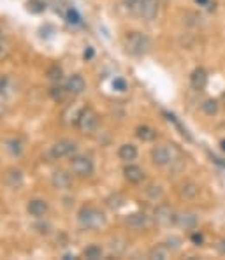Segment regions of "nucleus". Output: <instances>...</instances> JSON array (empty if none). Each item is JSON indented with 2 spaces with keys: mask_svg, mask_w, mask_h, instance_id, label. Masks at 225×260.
Instances as JSON below:
<instances>
[{
  "mask_svg": "<svg viewBox=\"0 0 225 260\" xmlns=\"http://www.w3.org/2000/svg\"><path fill=\"white\" fill-rule=\"evenodd\" d=\"M190 85L197 91L204 90V88L208 86V72H206L203 67H197L196 71L192 72V76H190Z\"/></svg>",
  "mask_w": 225,
  "mask_h": 260,
  "instance_id": "9b49d317",
  "label": "nucleus"
},
{
  "mask_svg": "<svg viewBox=\"0 0 225 260\" xmlns=\"http://www.w3.org/2000/svg\"><path fill=\"white\" fill-rule=\"evenodd\" d=\"M67 88H62V86H51L49 88V97L53 99L55 102H63L67 99Z\"/></svg>",
  "mask_w": 225,
  "mask_h": 260,
  "instance_id": "4be33fe9",
  "label": "nucleus"
},
{
  "mask_svg": "<svg viewBox=\"0 0 225 260\" xmlns=\"http://www.w3.org/2000/svg\"><path fill=\"white\" fill-rule=\"evenodd\" d=\"M125 202H127V199H125V195L120 193V192H114V193L109 195L108 199H106V206H108L109 209H113V211L123 208Z\"/></svg>",
  "mask_w": 225,
  "mask_h": 260,
  "instance_id": "aec40b11",
  "label": "nucleus"
},
{
  "mask_svg": "<svg viewBox=\"0 0 225 260\" xmlns=\"http://www.w3.org/2000/svg\"><path fill=\"white\" fill-rule=\"evenodd\" d=\"M76 153V143L69 139H62L51 146V156L53 158H66V156H72Z\"/></svg>",
  "mask_w": 225,
  "mask_h": 260,
  "instance_id": "6e6552de",
  "label": "nucleus"
},
{
  "mask_svg": "<svg viewBox=\"0 0 225 260\" xmlns=\"http://www.w3.org/2000/svg\"><path fill=\"white\" fill-rule=\"evenodd\" d=\"M197 4H203V6H206V7H209V0H196Z\"/></svg>",
  "mask_w": 225,
  "mask_h": 260,
  "instance_id": "e433bc0d",
  "label": "nucleus"
},
{
  "mask_svg": "<svg viewBox=\"0 0 225 260\" xmlns=\"http://www.w3.org/2000/svg\"><path fill=\"white\" fill-rule=\"evenodd\" d=\"M46 9L43 0H28V11L34 14H41Z\"/></svg>",
  "mask_w": 225,
  "mask_h": 260,
  "instance_id": "a878e982",
  "label": "nucleus"
},
{
  "mask_svg": "<svg viewBox=\"0 0 225 260\" xmlns=\"http://www.w3.org/2000/svg\"><path fill=\"white\" fill-rule=\"evenodd\" d=\"M0 37H2V32H0Z\"/></svg>",
  "mask_w": 225,
  "mask_h": 260,
  "instance_id": "ea45409f",
  "label": "nucleus"
},
{
  "mask_svg": "<svg viewBox=\"0 0 225 260\" xmlns=\"http://www.w3.org/2000/svg\"><path fill=\"white\" fill-rule=\"evenodd\" d=\"M67 21L72 23V25H78V23L81 21V16H79V13L76 9H69L67 11Z\"/></svg>",
  "mask_w": 225,
  "mask_h": 260,
  "instance_id": "cd10ccee",
  "label": "nucleus"
},
{
  "mask_svg": "<svg viewBox=\"0 0 225 260\" xmlns=\"http://www.w3.org/2000/svg\"><path fill=\"white\" fill-rule=\"evenodd\" d=\"M4 183H6L9 188L18 190L23 185V173L20 169H9L4 174Z\"/></svg>",
  "mask_w": 225,
  "mask_h": 260,
  "instance_id": "2eb2a0df",
  "label": "nucleus"
},
{
  "mask_svg": "<svg viewBox=\"0 0 225 260\" xmlns=\"http://www.w3.org/2000/svg\"><path fill=\"white\" fill-rule=\"evenodd\" d=\"M150 258H158V260H166L169 258V246H164V244H158V246L151 248L150 250Z\"/></svg>",
  "mask_w": 225,
  "mask_h": 260,
  "instance_id": "412c9836",
  "label": "nucleus"
},
{
  "mask_svg": "<svg viewBox=\"0 0 225 260\" xmlns=\"http://www.w3.org/2000/svg\"><path fill=\"white\" fill-rule=\"evenodd\" d=\"M223 102H225V91H223Z\"/></svg>",
  "mask_w": 225,
  "mask_h": 260,
  "instance_id": "58836bf2",
  "label": "nucleus"
},
{
  "mask_svg": "<svg viewBox=\"0 0 225 260\" xmlns=\"http://www.w3.org/2000/svg\"><path fill=\"white\" fill-rule=\"evenodd\" d=\"M113 88L116 91H125V90H127V81H125V79H121V78H116L113 81Z\"/></svg>",
  "mask_w": 225,
  "mask_h": 260,
  "instance_id": "c756f323",
  "label": "nucleus"
},
{
  "mask_svg": "<svg viewBox=\"0 0 225 260\" xmlns=\"http://www.w3.org/2000/svg\"><path fill=\"white\" fill-rule=\"evenodd\" d=\"M83 255H85L86 258H90V260H97V258L102 257V248L99 246V244H90V246L83 251Z\"/></svg>",
  "mask_w": 225,
  "mask_h": 260,
  "instance_id": "5701e85b",
  "label": "nucleus"
},
{
  "mask_svg": "<svg viewBox=\"0 0 225 260\" xmlns=\"http://www.w3.org/2000/svg\"><path fill=\"white\" fill-rule=\"evenodd\" d=\"M71 167H72V173L81 176V178L91 176V173H93V162H91L90 156H83V155L72 156Z\"/></svg>",
  "mask_w": 225,
  "mask_h": 260,
  "instance_id": "39448f33",
  "label": "nucleus"
},
{
  "mask_svg": "<svg viewBox=\"0 0 225 260\" xmlns=\"http://www.w3.org/2000/svg\"><path fill=\"white\" fill-rule=\"evenodd\" d=\"M132 11L144 20H153L158 14V2L157 0H141L137 6L132 7Z\"/></svg>",
  "mask_w": 225,
  "mask_h": 260,
  "instance_id": "0eeeda50",
  "label": "nucleus"
},
{
  "mask_svg": "<svg viewBox=\"0 0 225 260\" xmlns=\"http://www.w3.org/2000/svg\"><path fill=\"white\" fill-rule=\"evenodd\" d=\"M222 150H223V151H225V139H223V141H222Z\"/></svg>",
  "mask_w": 225,
  "mask_h": 260,
  "instance_id": "4c0bfd02",
  "label": "nucleus"
},
{
  "mask_svg": "<svg viewBox=\"0 0 225 260\" xmlns=\"http://www.w3.org/2000/svg\"><path fill=\"white\" fill-rule=\"evenodd\" d=\"M167 246L173 248V250H180L181 239L180 238H169V239H167Z\"/></svg>",
  "mask_w": 225,
  "mask_h": 260,
  "instance_id": "7c9ffc66",
  "label": "nucleus"
},
{
  "mask_svg": "<svg viewBox=\"0 0 225 260\" xmlns=\"http://www.w3.org/2000/svg\"><path fill=\"white\" fill-rule=\"evenodd\" d=\"M26 211L34 218H43L46 213H48V202L43 201V199H34V201H30L28 206H26Z\"/></svg>",
  "mask_w": 225,
  "mask_h": 260,
  "instance_id": "f8f14e48",
  "label": "nucleus"
},
{
  "mask_svg": "<svg viewBox=\"0 0 225 260\" xmlns=\"http://www.w3.org/2000/svg\"><path fill=\"white\" fill-rule=\"evenodd\" d=\"M125 225L132 231H143V229L148 227V216L144 213H131L127 218H125Z\"/></svg>",
  "mask_w": 225,
  "mask_h": 260,
  "instance_id": "9d476101",
  "label": "nucleus"
},
{
  "mask_svg": "<svg viewBox=\"0 0 225 260\" xmlns=\"http://www.w3.org/2000/svg\"><path fill=\"white\" fill-rule=\"evenodd\" d=\"M127 53L134 56H144L151 49V41L143 32H128L123 39Z\"/></svg>",
  "mask_w": 225,
  "mask_h": 260,
  "instance_id": "f257e3e1",
  "label": "nucleus"
},
{
  "mask_svg": "<svg viewBox=\"0 0 225 260\" xmlns=\"http://www.w3.org/2000/svg\"><path fill=\"white\" fill-rule=\"evenodd\" d=\"M125 4H127L128 7H134V6H137V4L141 2V0H123Z\"/></svg>",
  "mask_w": 225,
  "mask_h": 260,
  "instance_id": "c9c22d12",
  "label": "nucleus"
},
{
  "mask_svg": "<svg viewBox=\"0 0 225 260\" xmlns=\"http://www.w3.org/2000/svg\"><path fill=\"white\" fill-rule=\"evenodd\" d=\"M192 241L197 244V246H199V244L203 243V236H201V234H194V236H192Z\"/></svg>",
  "mask_w": 225,
  "mask_h": 260,
  "instance_id": "72a5a7b5",
  "label": "nucleus"
},
{
  "mask_svg": "<svg viewBox=\"0 0 225 260\" xmlns=\"http://www.w3.org/2000/svg\"><path fill=\"white\" fill-rule=\"evenodd\" d=\"M78 220L83 229H99L101 225L106 223L104 213L95 208H83L78 215Z\"/></svg>",
  "mask_w": 225,
  "mask_h": 260,
  "instance_id": "f03ea898",
  "label": "nucleus"
},
{
  "mask_svg": "<svg viewBox=\"0 0 225 260\" xmlns=\"http://www.w3.org/2000/svg\"><path fill=\"white\" fill-rule=\"evenodd\" d=\"M78 128L81 130L83 134H93L95 130L99 128V116L93 109L90 108H83L81 114H79L78 120Z\"/></svg>",
  "mask_w": 225,
  "mask_h": 260,
  "instance_id": "20e7f679",
  "label": "nucleus"
},
{
  "mask_svg": "<svg viewBox=\"0 0 225 260\" xmlns=\"http://www.w3.org/2000/svg\"><path fill=\"white\" fill-rule=\"evenodd\" d=\"M199 223V218H197L196 213L192 211H185V213H180L176 216V225L181 227L183 231H194Z\"/></svg>",
  "mask_w": 225,
  "mask_h": 260,
  "instance_id": "1a4fd4ad",
  "label": "nucleus"
},
{
  "mask_svg": "<svg viewBox=\"0 0 225 260\" xmlns=\"http://www.w3.org/2000/svg\"><path fill=\"white\" fill-rule=\"evenodd\" d=\"M7 144H9V146H7V148H9L11 155H13V156H20V155H21L23 146H21V143H20V141L13 139V141H9V143H7Z\"/></svg>",
  "mask_w": 225,
  "mask_h": 260,
  "instance_id": "bb28decb",
  "label": "nucleus"
},
{
  "mask_svg": "<svg viewBox=\"0 0 225 260\" xmlns=\"http://www.w3.org/2000/svg\"><path fill=\"white\" fill-rule=\"evenodd\" d=\"M176 213L171 208L169 204H160L155 209V221L162 227H171V225L176 223Z\"/></svg>",
  "mask_w": 225,
  "mask_h": 260,
  "instance_id": "423d86ee",
  "label": "nucleus"
},
{
  "mask_svg": "<svg viewBox=\"0 0 225 260\" xmlns=\"http://www.w3.org/2000/svg\"><path fill=\"white\" fill-rule=\"evenodd\" d=\"M62 76H63V72H62V67H60L58 63L51 65V67L48 69V79L49 81H60Z\"/></svg>",
  "mask_w": 225,
  "mask_h": 260,
  "instance_id": "393cba45",
  "label": "nucleus"
},
{
  "mask_svg": "<svg viewBox=\"0 0 225 260\" xmlns=\"http://www.w3.org/2000/svg\"><path fill=\"white\" fill-rule=\"evenodd\" d=\"M118 156L123 162H132V160L137 158V148L134 144H121L120 150H118Z\"/></svg>",
  "mask_w": 225,
  "mask_h": 260,
  "instance_id": "6ab92c4d",
  "label": "nucleus"
},
{
  "mask_svg": "<svg viewBox=\"0 0 225 260\" xmlns=\"http://www.w3.org/2000/svg\"><path fill=\"white\" fill-rule=\"evenodd\" d=\"M178 155H180V153H178L176 148H173V146L169 148V144L155 146L153 150H151V160H153L155 166H160V167L173 164L174 158H176Z\"/></svg>",
  "mask_w": 225,
  "mask_h": 260,
  "instance_id": "7ed1b4c3",
  "label": "nucleus"
},
{
  "mask_svg": "<svg viewBox=\"0 0 225 260\" xmlns=\"http://www.w3.org/2000/svg\"><path fill=\"white\" fill-rule=\"evenodd\" d=\"M67 90L72 95H81L86 90V81L83 79V76L74 74L67 79Z\"/></svg>",
  "mask_w": 225,
  "mask_h": 260,
  "instance_id": "4468645a",
  "label": "nucleus"
},
{
  "mask_svg": "<svg viewBox=\"0 0 225 260\" xmlns=\"http://www.w3.org/2000/svg\"><path fill=\"white\" fill-rule=\"evenodd\" d=\"M148 195H150L151 199L162 197V188H160V185H150V188H148Z\"/></svg>",
  "mask_w": 225,
  "mask_h": 260,
  "instance_id": "c85d7f7f",
  "label": "nucleus"
},
{
  "mask_svg": "<svg viewBox=\"0 0 225 260\" xmlns=\"http://www.w3.org/2000/svg\"><path fill=\"white\" fill-rule=\"evenodd\" d=\"M199 192H201V186L197 185V183H194V181L183 183V185L180 186V190H178L180 197L185 199V201H194V199L199 195Z\"/></svg>",
  "mask_w": 225,
  "mask_h": 260,
  "instance_id": "dca6fc26",
  "label": "nucleus"
},
{
  "mask_svg": "<svg viewBox=\"0 0 225 260\" xmlns=\"http://www.w3.org/2000/svg\"><path fill=\"white\" fill-rule=\"evenodd\" d=\"M4 111H6V95L0 91V114H2Z\"/></svg>",
  "mask_w": 225,
  "mask_h": 260,
  "instance_id": "473e14b6",
  "label": "nucleus"
},
{
  "mask_svg": "<svg viewBox=\"0 0 225 260\" xmlns=\"http://www.w3.org/2000/svg\"><path fill=\"white\" fill-rule=\"evenodd\" d=\"M51 183H53V186L58 190H69L72 185V178L66 171H55L51 176Z\"/></svg>",
  "mask_w": 225,
  "mask_h": 260,
  "instance_id": "ddd939ff",
  "label": "nucleus"
},
{
  "mask_svg": "<svg viewBox=\"0 0 225 260\" xmlns=\"http://www.w3.org/2000/svg\"><path fill=\"white\" fill-rule=\"evenodd\" d=\"M136 136H137V139H141L143 143H151V141H155V137H157V130L148 127V125H139V127L136 128Z\"/></svg>",
  "mask_w": 225,
  "mask_h": 260,
  "instance_id": "a211bd4d",
  "label": "nucleus"
},
{
  "mask_svg": "<svg viewBox=\"0 0 225 260\" xmlns=\"http://www.w3.org/2000/svg\"><path fill=\"white\" fill-rule=\"evenodd\" d=\"M93 55H95L93 48H86L85 53H83V58H85V60H91V58H93Z\"/></svg>",
  "mask_w": 225,
  "mask_h": 260,
  "instance_id": "2f4dec72",
  "label": "nucleus"
},
{
  "mask_svg": "<svg viewBox=\"0 0 225 260\" xmlns=\"http://www.w3.org/2000/svg\"><path fill=\"white\" fill-rule=\"evenodd\" d=\"M216 248H218V251H220V253H222V255H225V239H222V241H220V243L216 244Z\"/></svg>",
  "mask_w": 225,
  "mask_h": 260,
  "instance_id": "f704fd0d",
  "label": "nucleus"
},
{
  "mask_svg": "<svg viewBox=\"0 0 225 260\" xmlns=\"http://www.w3.org/2000/svg\"><path fill=\"white\" fill-rule=\"evenodd\" d=\"M123 176L128 183H132V185H139V183L144 179V171L141 169L139 166H127L123 169Z\"/></svg>",
  "mask_w": 225,
  "mask_h": 260,
  "instance_id": "f3484780",
  "label": "nucleus"
},
{
  "mask_svg": "<svg viewBox=\"0 0 225 260\" xmlns=\"http://www.w3.org/2000/svg\"><path fill=\"white\" fill-rule=\"evenodd\" d=\"M201 108H203V111L208 114V116H213V114L218 113V102H216L215 99H208V101L203 102Z\"/></svg>",
  "mask_w": 225,
  "mask_h": 260,
  "instance_id": "b1692460",
  "label": "nucleus"
}]
</instances>
